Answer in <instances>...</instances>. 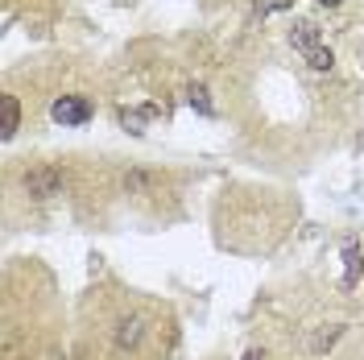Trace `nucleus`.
<instances>
[{
  "mask_svg": "<svg viewBox=\"0 0 364 360\" xmlns=\"http://www.w3.org/2000/svg\"><path fill=\"white\" fill-rule=\"evenodd\" d=\"M290 46L298 50V58H302L311 70H331L336 67V54H331V46L323 42V33H318L315 21H294Z\"/></svg>",
  "mask_w": 364,
  "mask_h": 360,
  "instance_id": "obj_1",
  "label": "nucleus"
},
{
  "mask_svg": "<svg viewBox=\"0 0 364 360\" xmlns=\"http://www.w3.org/2000/svg\"><path fill=\"white\" fill-rule=\"evenodd\" d=\"M25 191H29L33 199H54V195H63V170L50 166V162L29 166V170H25Z\"/></svg>",
  "mask_w": 364,
  "mask_h": 360,
  "instance_id": "obj_2",
  "label": "nucleus"
},
{
  "mask_svg": "<svg viewBox=\"0 0 364 360\" xmlns=\"http://www.w3.org/2000/svg\"><path fill=\"white\" fill-rule=\"evenodd\" d=\"M149 336V323H145V315H116V327H112V339L120 352H136L141 348V339Z\"/></svg>",
  "mask_w": 364,
  "mask_h": 360,
  "instance_id": "obj_3",
  "label": "nucleus"
},
{
  "mask_svg": "<svg viewBox=\"0 0 364 360\" xmlns=\"http://www.w3.org/2000/svg\"><path fill=\"white\" fill-rule=\"evenodd\" d=\"M50 116H54L58 125H87L91 116H95V104H91L87 95H58L54 108H50Z\"/></svg>",
  "mask_w": 364,
  "mask_h": 360,
  "instance_id": "obj_4",
  "label": "nucleus"
},
{
  "mask_svg": "<svg viewBox=\"0 0 364 360\" xmlns=\"http://www.w3.org/2000/svg\"><path fill=\"white\" fill-rule=\"evenodd\" d=\"M343 261H348L343 290H356V282H360V273H364V253H360V240H356V236H348V240H343Z\"/></svg>",
  "mask_w": 364,
  "mask_h": 360,
  "instance_id": "obj_5",
  "label": "nucleus"
},
{
  "mask_svg": "<svg viewBox=\"0 0 364 360\" xmlns=\"http://www.w3.org/2000/svg\"><path fill=\"white\" fill-rule=\"evenodd\" d=\"M0 104H4V137H13L21 129V104L17 95H0Z\"/></svg>",
  "mask_w": 364,
  "mask_h": 360,
  "instance_id": "obj_6",
  "label": "nucleus"
},
{
  "mask_svg": "<svg viewBox=\"0 0 364 360\" xmlns=\"http://www.w3.org/2000/svg\"><path fill=\"white\" fill-rule=\"evenodd\" d=\"M282 9H294V0H257V13H282Z\"/></svg>",
  "mask_w": 364,
  "mask_h": 360,
  "instance_id": "obj_7",
  "label": "nucleus"
},
{
  "mask_svg": "<svg viewBox=\"0 0 364 360\" xmlns=\"http://www.w3.org/2000/svg\"><path fill=\"white\" fill-rule=\"evenodd\" d=\"M245 360H273V356L265 352V348H249V352H245Z\"/></svg>",
  "mask_w": 364,
  "mask_h": 360,
  "instance_id": "obj_8",
  "label": "nucleus"
},
{
  "mask_svg": "<svg viewBox=\"0 0 364 360\" xmlns=\"http://www.w3.org/2000/svg\"><path fill=\"white\" fill-rule=\"evenodd\" d=\"M318 4H327V9H336V4H340V0H318Z\"/></svg>",
  "mask_w": 364,
  "mask_h": 360,
  "instance_id": "obj_9",
  "label": "nucleus"
}]
</instances>
